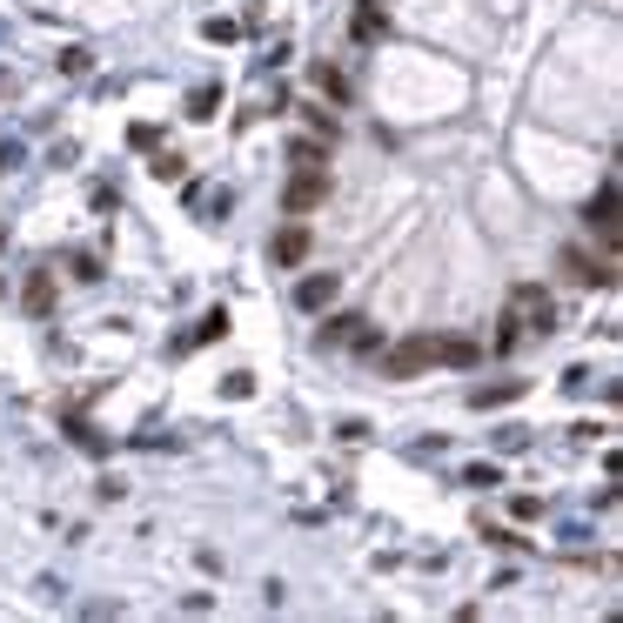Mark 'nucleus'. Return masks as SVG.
Wrapping results in <instances>:
<instances>
[{
    "label": "nucleus",
    "mask_w": 623,
    "mask_h": 623,
    "mask_svg": "<svg viewBox=\"0 0 623 623\" xmlns=\"http://www.w3.org/2000/svg\"><path fill=\"white\" fill-rule=\"evenodd\" d=\"M228 335V309H215V315H201V329H195V342H222Z\"/></svg>",
    "instance_id": "nucleus-17"
},
{
    "label": "nucleus",
    "mask_w": 623,
    "mask_h": 623,
    "mask_svg": "<svg viewBox=\"0 0 623 623\" xmlns=\"http://www.w3.org/2000/svg\"><path fill=\"white\" fill-rule=\"evenodd\" d=\"M148 155H155V161H148V175H155V181H181V175H188V161H181V155H161V148H148Z\"/></svg>",
    "instance_id": "nucleus-14"
},
{
    "label": "nucleus",
    "mask_w": 623,
    "mask_h": 623,
    "mask_svg": "<svg viewBox=\"0 0 623 623\" xmlns=\"http://www.w3.org/2000/svg\"><path fill=\"white\" fill-rule=\"evenodd\" d=\"M21 302H27V315H47V309H54V275H47V268H34V275H27Z\"/></svg>",
    "instance_id": "nucleus-12"
},
{
    "label": "nucleus",
    "mask_w": 623,
    "mask_h": 623,
    "mask_svg": "<svg viewBox=\"0 0 623 623\" xmlns=\"http://www.w3.org/2000/svg\"><path fill=\"white\" fill-rule=\"evenodd\" d=\"M463 483H469V490H496V483H503V469H496V463H469Z\"/></svg>",
    "instance_id": "nucleus-16"
},
{
    "label": "nucleus",
    "mask_w": 623,
    "mask_h": 623,
    "mask_svg": "<svg viewBox=\"0 0 623 623\" xmlns=\"http://www.w3.org/2000/svg\"><path fill=\"white\" fill-rule=\"evenodd\" d=\"M309 81H315L322 94H329L335 108H349V94H356V88H349V74H342V67H329V61H315V74H309Z\"/></svg>",
    "instance_id": "nucleus-11"
},
{
    "label": "nucleus",
    "mask_w": 623,
    "mask_h": 623,
    "mask_svg": "<svg viewBox=\"0 0 623 623\" xmlns=\"http://www.w3.org/2000/svg\"><path fill=\"white\" fill-rule=\"evenodd\" d=\"M557 262H563V275H570V282H583V289H610V282H617L610 248H603V255H590V248H563Z\"/></svg>",
    "instance_id": "nucleus-5"
},
{
    "label": "nucleus",
    "mask_w": 623,
    "mask_h": 623,
    "mask_svg": "<svg viewBox=\"0 0 623 623\" xmlns=\"http://www.w3.org/2000/svg\"><path fill=\"white\" fill-rule=\"evenodd\" d=\"M583 222L597 228V242H603V248H617V181H603V188H597V201L583 208Z\"/></svg>",
    "instance_id": "nucleus-6"
},
{
    "label": "nucleus",
    "mask_w": 623,
    "mask_h": 623,
    "mask_svg": "<svg viewBox=\"0 0 623 623\" xmlns=\"http://www.w3.org/2000/svg\"><path fill=\"white\" fill-rule=\"evenodd\" d=\"M322 342H349V349H369V356H376V329H369V322H362V315H329V322H322Z\"/></svg>",
    "instance_id": "nucleus-7"
},
{
    "label": "nucleus",
    "mask_w": 623,
    "mask_h": 623,
    "mask_svg": "<svg viewBox=\"0 0 623 623\" xmlns=\"http://www.w3.org/2000/svg\"><path fill=\"white\" fill-rule=\"evenodd\" d=\"M436 362H443V369H476V362H483V342H476V335H436Z\"/></svg>",
    "instance_id": "nucleus-9"
},
{
    "label": "nucleus",
    "mask_w": 623,
    "mask_h": 623,
    "mask_svg": "<svg viewBox=\"0 0 623 623\" xmlns=\"http://www.w3.org/2000/svg\"><path fill=\"white\" fill-rule=\"evenodd\" d=\"M329 161H322V148L315 141H295L289 148V181H282V215H309V208H322L329 201Z\"/></svg>",
    "instance_id": "nucleus-1"
},
{
    "label": "nucleus",
    "mask_w": 623,
    "mask_h": 623,
    "mask_svg": "<svg viewBox=\"0 0 623 623\" xmlns=\"http://www.w3.org/2000/svg\"><path fill=\"white\" fill-rule=\"evenodd\" d=\"M423 369H436V335H402L396 349H382V376L389 382H409Z\"/></svg>",
    "instance_id": "nucleus-3"
},
{
    "label": "nucleus",
    "mask_w": 623,
    "mask_h": 623,
    "mask_svg": "<svg viewBox=\"0 0 623 623\" xmlns=\"http://www.w3.org/2000/svg\"><path fill=\"white\" fill-rule=\"evenodd\" d=\"M215 108H222V88H195L188 94V114H195V121H215Z\"/></svg>",
    "instance_id": "nucleus-15"
},
{
    "label": "nucleus",
    "mask_w": 623,
    "mask_h": 623,
    "mask_svg": "<svg viewBox=\"0 0 623 623\" xmlns=\"http://www.w3.org/2000/svg\"><path fill=\"white\" fill-rule=\"evenodd\" d=\"M523 389H530L523 376H503V382H476V389H469V409H510V402L523 396Z\"/></svg>",
    "instance_id": "nucleus-10"
},
{
    "label": "nucleus",
    "mask_w": 623,
    "mask_h": 623,
    "mask_svg": "<svg viewBox=\"0 0 623 623\" xmlns=\"http://www.w3.org/2000/svg\"><path fill=\"white\" fill-rule=\"evenodd\" d=\"M309 255H315V235H309V222H302V215L268 235V262H275V268H302Z\"/></svg>",
    "instance_id": "nucleus-4"
},
{
    "label": "nucleus",
    "mask_w": 623,
    "mask_h": 623,
    "mask_svg": "<svg viewBox=\"0 0 623 623\" xmlns=\"http://www.w3.org/2000/svg\"><path fill=\"white\" fill-rule=\"evenodd\" d=\"M222 396L228 402H248V396H255V376H248V369H235V376L222 382Z\"/></svg>",
    "instance_id": "nucleus-18"
},
{
    "label": "nucleus",
    "mask_w": 623,
    "mask_h": 623,
    "mask_svg": "<svg viewBox=\"0 0 623 623\" xmlns=\"http://www.w3.org/2000/svg\"><path fill=\"white\" fill-rule=\"evenodd\" d=\"M0 242H7V235H0Z\"/></svg>",
    "instance_id": "nucleus-19"
},
{
    "label": "nucleus",
    "mask_w": 623,
    "mask_h": 623,
    "mask_svg": "<svg viewBox=\"0 0 623 623\" xmlns=\"http://www.w3.org/2000/svg\"><path fill=\"white\" fill-rule=\"evenodd\" d=\"M510 322L523 335H550V329H557V302H550V289L516 282V289H510Z\"/></svg>",
    "instance_id": "nucleus-2"
},
{
    "label": "nucleus",
    "mask_w": 623,
    "mask_h": 623,
    "mask_svg": "<svg viewBox=\"0 0 623 623\" xmlns=\"http://www.w3.org/2000/svg\"><path fill=\"white\" fill-rule=\"evenodd\" d=\"M349 34H356V41H382V34H389L382 7H356V14H349Z\"/></svg>",
    "instance_id": "nucleus-13"
},
{
    "label": "nucleus",
    "mask_w": 623,
    "mask_h": 623,
    "mask_svg": "<svg viewBox=\"0 0 623 623\" xmlns=\"http://www.w3.org/2000/svg\"><path fill=\"white\" fill-rule=\"evenodd\" d=\"M335 295H342V275H329V268H322V275H302V282H295V309L322 315Z\"/></svg>",
    "instance_id": "nucleus-8"
}]
</instances>
